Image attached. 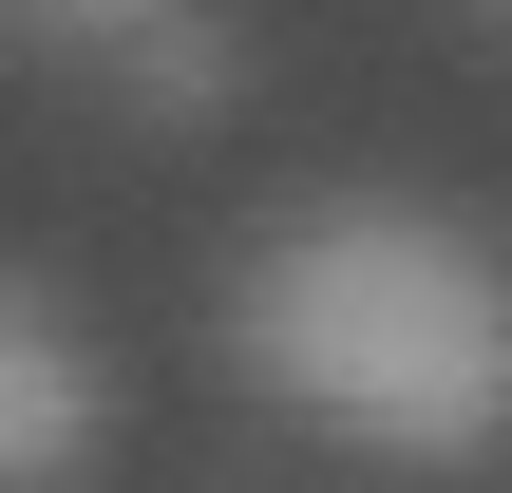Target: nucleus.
Returning <instances> with one entry per match:
<instances>
[{"instance_id":"1","label":"nucleus","mask_w":512,"mask_h":493,"mask_svg":"<svg viewBox=\"0 0 512 493\" xmlns=\"http://www.w3.org/2000/svg\"><path fill=\"white\" fill-rule=\"evenodd\" d=\"M228 342H247L266 399H304V418H342L380 456L512 437V266L475 228H437V209L342 190V209L266 228L247 285H228Z\"/></svg>"},{"instance_id":"2","label":"nucleus","mask_w":512,"mask_h":493,"mask_svg":"<svg viewBox=\"0 0 512 493\" xmlns=\"http://www.w3.org/2000/svg\"><path fill=\"white\" fill-rule=\"evenodd\" d=\"M76 456H95V361L38 285H0V493H57Z\"/></svg>"},{"instance_id":"3","label":"nucleus","mask_w":512,"mask_h":493,"mask_svg":"<svg viewBox=\"0 0 512 493\" xmlns=\"http://www.w3.org/2000/svg\"><path fill=\"white\" fill-rule=\"evenodd\" d=\"M133 76L190 114V95H228V38H190V19H133Z\"/></svg>"},{"instance_id":"4","label":"nucleus","mask_w":512,"mask_h":493,"mask_svg":"<svg viewBox=\"0 0 512 493\" xmlns=\"http://www.w3.org/2000/svg\"><path fill=\"white\" fill-rule=\"evenodd\" d=\"M38 19H95V38H133V19H171V0H38Z\"/></svg>"}]
</instances>
